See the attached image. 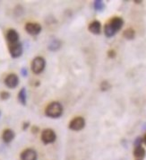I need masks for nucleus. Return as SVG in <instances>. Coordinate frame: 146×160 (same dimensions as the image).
<instances>
[{
	"instance_id": "a211bd4d",
	"label": "nucleus",
	"mask_w": 146,
	"mask_h": 160,
	"mask_svg": "<svg viewBox=\"0 0 146 160\" xmlns=\"http://www.w3.org/2000/svg\"><path fill=\"white\" fill-rule=\"evenodd\" d=\"M111 88V85L108 81H102L101 84V91H108L110 90Z\"/></svg>"
},
{
	"instance_id": "6ab92c4d",
	"label": "nucleus",
	"mask_w": 146,
	"mask_h": 160,
	"mask_svg": "<svg viewBox=\"0 0 146 160\" xmlns=\"http://www.w3.org/2000/svg\"><path fill=\"white\" fill-rule=\"evenodd\" d=\"M9 97H10V94L7 91H3L0 93V98L2 100H7V99H9Z\"/></svg>"
},
{
	"instance_id": "cd10ccee",
	"label": "nucleus",
	"mask_w": 146,
	"mask_h": 160,
	"mask_svg": "<svg viewBox=\"0 0 146 160\" xmlns=\"http://www.w3.org/2000/svg\"><path fill=\"white\" fill-rule=\"evenodd\" d=\"M139 160H140V159H139Z\"/></svg>"
},
{
	"instance_id": "7ed1b4c3",
	"label": "nucleus",
	"mask_w": 146,
	"mask_h": 160,
	"mask_svg": "<svg viewBox=\"0 0 146 160\" xmlns=\"http://www.w3.org/2000/svg\"><path fill=\"white\" fill-rule=\"evenodd\" d=\"M45 67H46V60L43 57L38 56V57H35L32 59L31 68V70L34 74L39 75V74L43 72Z\"/></svg>"
},
{
	"instance_id": "6e6552de",
	"label": "nucleus",
	"mask_w": 146,
	"mask_h": 160,
	"mask_svg": "<svg viewBox=\"0 0 146 160\" xmlns=\"http://www.w3.org/2000/svg\"><path fill=\"white\" fill-rule=\"evenodd\" d=\"M5 84L8 88L10 89H14L17 88V86L19 85V78L16 74H9L7 76V78H5Z\"/></svg>"
},
{
	"instance_id": "39448f33",
	"label": "nucleus",
	"mask_w": 146,
	"mask_h": 160,
	"mask_svg": "<svg viewBox=\"0 0 146 160\" xmlns=\"http://www.w3.org/2000/svg\"><path fill=\"white\" fill-rule=\"evenodd\" d=\"M57 139V134L52 129H45L41 132V140L44 144H51Z\"/></svg>"
},
{
	"instance_id": "ddd939ff",
	"label": "nucleus",
	"mask_w": 146,
	"mask_h": 160,
	"mask_svg": "<svg viewBox=\"0 0 146 160\" xmlns=\"http://www.w3.org/2000/svg\"><path fill=\"white\" fill-rule=\"evenodd\" d=\"M134 156L137 158H140V160L142 158H144L146 156V150L144 149V147L139 146V147H135L134 150Z\"/></svg>"
},
{
	"instance_id": "a878e982",
	"label": "nucleus",
	"mask_w": 146,
	"mask_h": 160,
	"mask_svg": "<svg viewBox=\"0 0 146 160\" xmlns=\"http://www.w3.org/2000/svg\"><path fill=\"white\" fill-rule=\"evenodd\" d=\"M134 3H136V4H140V3H142V1H134Z\"/></svg>"
},
{
	"instance_id": "1a4fd4ad",
	"label": "nucleus",
	"mask_w": 146,
	"mask_h": 160,
	"mask_svg": "<svg viewBox=\"0 0 146 160\" xmlns=\"http://www.w3.org/2000/svg\"><path fill=\"white\" fill-rule=\"evenodd\" d=\"M38 154L33 148H26L21 153L22 160H37Z\"/></svg>"
},
{
	"instance_id": "f03ea898",
	"label": "nucleus",
	"mask_w": 146,
	"mask_h": 160,
	"mask_svg": "<svg viewBox=\"0 0 146 160\" xmlns=\"http://www.w3.org/2000/svg\"><path fill=\"white\" fill-rule=\"evenodd\" d=\"M63 105L59 102H50L45 109V115L52 119H58L63 114Z\"/></svg>"
},
{
	"instance_id": "0eeeda50",
	"label": "nucleus",
	"mask_w": 146,
	"mask_h": 160,
	"mask_svg": "<svg viewBox=\"0 0 146 160\" xmlns=\"http://www.w3.org/2000/svg\"><path fill=\"white\" fill-rule=\"evenodd\" d=\"M24 29L29 34L35 36V35H38V34L40 33V32L42 30V27L38 22H27L25 24Z\"/></svg>"
},
{
	"instance_id": "f3484780",
	"label": "nucleus",
	"mask_w": 146,
	"mask_h": 160,
	"mask_svg": "<svg viewBox=\"0 0 146 160\" xmlns=\"http://www.w3.org/2000/svg\"><path fill=\"white\" fill-rule=\"evenodd\" d=\"M93 8L96 11L98 12H101L105 8V4L102 0H95L93 2Z\"/></svg>"
},
{
	"instance_id": "20e7f679",
	"label": "nucleus",
	"mask_w": 146,
	"mask_h": 160,
	"mask_svg": "<svg viewBox=\"0 0 146 160\" xmlns=\"http://www.w3.org/2000/svg\"><path fill=\"white\" fill-rule=\"evenodd\" d=\"M85 127V120L83 117H74L68 124V128L73 131H80Z\"/></svg>"
},
{
	"instance_id": "aec40b11",
	"label": "nucleus",
	"mask_w": 146,
	"mask_h": 160,
	"mask_svg": "<svg viewBox=\"0 0 146 160\" xmlns=\"http://www.w3.org/2000/svg\"><path fill=\"white\" fill-rule=\"evenodd\" d=\"M142 143H143V138L142 137H137L134 139V148L135 147H139V146H142Z\"/></svg>"
},
{
	"instance_id": "423d86ee",
	"label": "nucleus",
	"mask_w": 146,
	"mask_h": 160,
	"mask_svg": "<svg viewBox=\"0 0 146 160\" xmlns=\"http://www.w3.org/2000/svg\"><path fill=\"white\" fill-rule=\"evenodd\" d=\"M8 49H9L10 55H11V57L13 58H17L22 56L23 48H22V44L21 42L10 44Z\"/></svg>"
},
{
	"instance_id": "9d476101",
	"label": "nucleus",
	"mask_w": 146,
	"mask_h": 160,
	"mask_svg": "<svg viewBox=\"0 0 146 160\" xmlns=\"http://www.w3.org/2000/svg\"><path fill=\"white\" fill-rule=\"evenodd\" d=\"M88 30L91 33L98 35L101 32V23L98 20H94L92 22H90V24L88 26Z\"/></svg>"
},
{
	"instance_id": "dca6fc26",
	"label": "nucleus",
	"mask_w": 146,
	"mask_h": 160,
	"mask_svg": "<svg viewBox=\"0 0 146 160\" xmlns=\"http://www.w3.org/2000/svg\"><path fill=\"white\" fill-rule=\"evenodd\" d=\"M123 36H124L125 39L126 40H134V37H135V31L133 29V28H127L123 32Z\"/></svg>"
},
{
	"instance_id": "9b49d317",
	"label": "nucleus",
	"mask_w": 146,
	"mask_h": 160,
	"mask_svg": "<svg viewBox=\"0 0 146 160\" xmlns=\"http://www.w3.org/2000/svg\"><path fill=\"white\" fill-rule=\"evenodd\" d=\"M6 38L10 44L16 43L19 41V33L15 29H9L7 32Z\"/></svg>"
},
{
	"instance_id": "bb28decb",
	"label": "nucleus",
	"mask_w": 146,
	"mask_h": 160,
	"mask_svg": "<svg viewBox=\"0 0 146 160\" xmlns=\"http://www.w3.org/2000/svg\"><path fill=\"white\" fill-rule=\"evenodd\" d=\"M0 116H1V112H0Z\"/></svg>"
},
{
	"instance_id": "4468645a",
	"label": "nucleus",
	"mask_w": 146,
	"mask_h": 160,
	"mask_svg": "<svg viewBox=\"0 0 146 160\" xmlns=\"http://www.w3.org/2000/svg\"><path fill=\"white\" fill-rule=\"evenodd\" d=\"M61 46H62L61 41H59L58 39H54L53 41H51V42L49 44L48 49L50 51H57L61 48Z\"/></svg>"
},
{
	"instance_id": "b1692460",
	"label": "nucleus",
	"mask_w": 146,
	"mask_h": 160,
	"mask_svg": "<svg viewBox=\"0 0 146 160\" xmlns=\"http://www.w3.org/2000/svg\"><path fill=\"white\" fill-rule=\"evenodd\" d=\"M37 131H39V128L36 127V126H33V128H32V132H33V133H36Z\"/></svg>"
},
{
	"instance_id": "f8f14e48",
	"label": "nucleus",
	"mask_w": 146,
	"mask_h": 160,
	"mask_svg": "<svg viewBox=\"0 0 146 160\" xmlns=\"http://www.w3.org/2000/svg\"><path fill=\"white\" fill-rule=\"evenodd\" d=\"M15 134L13 130L11 129H6L3 131L2 134V139L5 143H10L11 141H13V139L15 138Z\"/></svg>"
},
{
	"instance_id": "393cba45",
	"label": "nucleus",
	"mask_w": 146,
	"mask_h": 160,
	"mask_svg": "<svg viewBox=\"0 0 146 160\" xmlns=\"http://www.w3.org/2000/svg\"><path fill=\"white\" fill-rule=\"evenodd\" d=\"M143 143H144L146 145V133H145V135L144 136V138H143Z\"/></svg>"
},
{
	"instance_id": "2eb2a0df",
	"label": "nucleus",
	"mask_w": 146,
	"mask_h": 160,
	"mask_svg": "<svg viewBox=\"0 0 146 160\" xmlns=\"http://www.w3.org/2000/svg\"><path fill=\"white\" fill-rule=\"evenodd\" d=\"M18 101L22 103V105H26L27 102V93H26V89L22 88L19 93H18Z\"/></svg>"
},
{
	"instance_id": "5701e85b",
	"label": "nucleus",
	"mask_w": 146,
	"mask_h": 160,
	"mask_svg": "<svg viewBox=\"0 0 146 160\" xmlns=\"http://www.w3.org/2000/svg\"><path fill=\"white\" fill-rule=\"evenodd\" d=\"M29 125H30L29 122H24V123H23V126H22V130H23V131H25V130H26V129L29 127Z\"/></svg>"
},
{
	"instance_id": "f257e3e1",
	"label": "nucleus",
	"mask_w": 146,
	"mask_h": 160,
	"mask_svg": "<svg viewBox=\"0 0 146 160\" xmlns=\"http://www.w3.org/2000/svg\"><path fill=\"white\" fill-rule=\"evenodd\" d=\"M124 25V20L119 17V16H115L111 18L109 22H107L104 26V33L106 37L111 38L113 37L118 31L122 29Z\"/></svg>"
},
{
	"instance_id": "4be33fe9",
	"label": "nucleus",
	"mask_w": 146,
	"mask_h": 160,
	"mask_svg": "<svg viewBox=\"0 0 146 160\" xmlns=\"http://www.w3.org/2000/svg\"><path fill=\"white\" fill-rule=\"evenodd\" d=\"M21 73H22V75L23 77H27V75H28V71H27V69L25 68H22V69H21Z\"/></svg>"
},
{
	"instance_id": "412c9836",
	"label": "nucleus",
	"mask_w": 146,
	"mask_h": 160,
	"mask_svg": "<svg viewBox=\"0 0 146 160\" xmlns=\"http://www.w3.org/2000/svg\"><path fill=\"white\" fill-rule=\"evenodd\" d=\"M116 56H117V53L114 50H110L108 51V57L110 58H114Z\"/></svg>"
}]
</instances>
